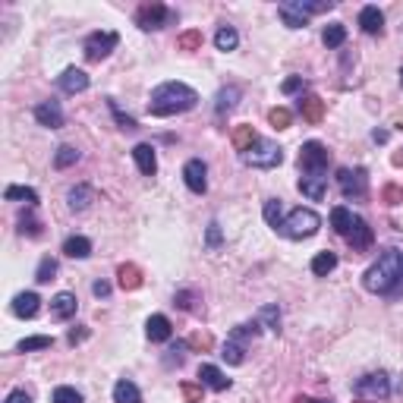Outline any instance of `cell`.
Listing matches in <instances>:
<instances>
[{
    "mask_svg": "<svg viewBox=\"0 0 403 403\" xmlns=\"http://www.w3.org/2000/svg\"><path fill=\"white\" fill-rule=\"evenodd\" d=\"M337 186H341L343 198H366L369 196V173H366V167H341Z\"/></svg>",
    "mask_w": 403,
    "mask_h": 403,
    "instance_id": "cell-6",
    "label": "cell"
},
{
    "mask_svg": "<svg viewBox=\"0 0 403 403\" xmlns=\"http://www.w3.org/2000/svg\"><path fill=\"white\" fill-rule=\"evenodd\" d=\"M400 85H403V69H400Z\"/></svg>",
    "mask_w": 403,
    "mask_h": 403,
    "instance_id": "cell-58",
    "label": "cell"
},
{
    "mask_svg": "<svg viewBox=\"0 0 403 403\" xmlns=\"http://www.w3.org/2000/svg\"><path fill=\"white\" fill-rule=\"evenodd\" d=\"M202 388H205L202 381H198V384L183 381V384H180V394H183V400H186V403H202Z\"/></svg>",
    "mask_w": 403,
    "mask_h": 403,
    "instance_id": "cell-47",
    "label": "cell"
},
{
    "mask_svg": "<svg viewBox=\"0 0 403 403\" xmlns=\"http://www.w3.org/2000/svg\"><path fill=\"white\" fill-rule=\"evenodd\" d=\"M108 108H110V114H114V120H117V126H120V130L123 132H132V130H139V123L136 120H132V117H126L123 110L117 108V101H108Z\"/></svg>",
    "mask_w": 403,
    "mask_h": 403,
    "instance_id": "cell-44",
    "label": "cell"
},
{
    "mask_svg": "<svg viewBox=\"0 0 403 403\" xmlns=\"http://www.w3.org/2000/svg\"><path fill=\"white\" fill-rule=\"evenodd\" d=\"M183 180H186V186H189V192H196V196H205V192H208V167H205V161H202V157H192V161H186Z\"/></svg>",
    "mask_w": 403,
    "mask_h": 403,
    "instance_id": "cell-10",
    "label": "cell"
},
{
    "mask_svg": "<svg viewBox=\"0 0 403 403\" xmlns=\"http://www.w3.org/2000/svg\"><path fill=\"white\" fill-rule=\"evenodd\" d=\"M48 347H54V337L35 334V337H26V341L16 343V353H32V350H48Z\"/></svg>",
    "mask_w": 403,
    "mask_h": 403,
    "instance_id": "cell-35",
    "label": "cell"
},
{
    "mask_svg": "<svg viewBox=\"0 0 403 403\" xmlns=\"http://www.w3.org/2000/svg\"><path fill=\"white\" fill-rule=\"evenodd\" d=\"M51 400H54V403H83V394H79L76 388H67V384H60V388H54Z\"/></svg>",
    "mask_w": 403,
    "mask_h": 403,
    "instance_id": "cell-45",
    "label": "cell"
},
{
    "mask_svg": "<svg viewBox=\"0 0 403 403\" xmlns=\"http://www.w3.org/2000/svg\"><path fill=\"white\" fill-rule=\"evenodd\" d=\"M359 28L366 35H381L384 32V13L378 7H362L359 13Z\"/></svg>",
    "mask_w": 403,
    "mask_h": 403,
    "instance_id": "cell-20",
    "label": "cell"
},
{
    "mask_svg": "<svg viewBox=\"0 0 403 403\" xmlns=\"http://www.w3.org/2000/svg\"><path fill=\"white\" fill-rule=\"evenodd\" d=\"M280 89H284V95H296V92L306 89V79H302V76H290V79H284Z\"/></svg>",
    "mask_w": 403,
    "mask_h": 403,
    "instance_id": "cell-50",
    "label": "cell"
},
{
    "mask_svg": "<svg viewBox=\"0 0 403 403\" xmlns=\"http://www.w3.org/2000/svg\"><path fill=\"white\" fill-rule=\"evenodd\" d=\"M38 309H42V296L32 293V290L13 296V315H16V318H35Z\"/></svg>",
    "mask_w": 403,
    "mask_h": 403,
    "instance_id": "cell-16",
    "label": "cell"
},
{
    "mask_svg": "<svg viewBox=\"0 0 403 403\" xmlns=\"http://www.w3.org/2000/svg\"><path fill=\"white\" fill-rule=\"evenodd\" d=\"M265 221L274 227V230L284 224V208H280V198H268V202H265Z\"/></svg>",
    "mask_w": 403,
    "mask_h": 403,
    "instance_id": "cell-40",
    "label": "cell"
},
{
    "mask_svg": "<svg viewBox=\"0 0 403 403\" xmlns=\"http://www.w3.org/2000/svg\"><path fill=\"white\" fill-rule=\"evenodd\" d=\"M63 255H69V259H89L92 239L89 237H69L67 243H63Z\"/></svg>",
    "mask_w": 403,
    "mask_h": 403,
    "instance_id": "cell-27",
    "label": "cell"
},
{
    "mask_svg": "<svg viewBox=\"0 0 403 403\" xmlns=\"http://www.w3.org/2000/svg\"><path fill=\"white\" fill-rule=\"evenodd\" d=\"M76 309H79V300H76V293H57L54 300H51V318L57 321H69L76 315Z\"/></svg>",
    "mask_w": 403,
    "mask_h": 403,
    "instance_id": "cell-15",
    "label": "cell"
},
{
    "mask_svg": "<svg viewBox=\"0 0 403 403\" xmlns=\"http://www.w3.org/2000/svg\"><path fill=\"white\" fill-rule=\"evenodd\" d=\"M57 259H51V255H44L42 261H38V271H35V280H38V284H51V280L57 277Z\"/></svg>",
    "mask_w": 403,
    "mask_h": 403,
    "instance_id": "cell-37",
    "label": "cell"
},
{
    "mask_svg": "<svg viewBox=\"0 0 403 403\" xmlns=\"http://www.w3.org/2000/svg\"><path fill=\"white\" fill-rule=\"evenodd\" d=\"M321 42H325V48H343V42H347V26L343 22H331L325 28V35H321Z\"/></svg>",
    "mask_w": 403,
    "mask_h": 403,
    "instance_id": "cell-31",
    "label": "cell"
},
{
    "mask_svg": "<svg viewBox=\"0 0 403 403\" xmlns=\"http://www.w3.org/2000/svg\"><path fill=\"white\" fill-rule=\"evenodd\" d=\"M343 239H347V243L356 249V252H362V249H369L372 243H375V233H372V227L366 224V221H362L359 214H356V218H353V227H350V233H347Z\"/></svg>",
    "mask_w": 403,
    "mask_h": 403,
    "instance_id": "cell-12",
    "label": "cell"
},
{
    "mask_svg": "<svg viewBox=\"0 0 403 403\" xmlns=\"http://www.w3.org/2000/svg\"><path fill=\"white\" fill-rule=\"evenodd\" d=\"M318 227H321V218L312 212V208H293L277 230L287 239H306V237H315Z\"/></svg>",
    "mask_w": 403,
    "mask_h": 403,
    "instance_id": "cell-3",
    "label": "cell"
},
{
    "mask_svg": "<svg viewBox=\"0 0 403 403\" xmlns=\"http://www.w3.org/2000/svg\"><path fill=\"white\" fill-rule=\"evenodd\" d=\"M259 325H261V328L280 331V309L274 306V302H268V306H261V312H259Z\"/></svg>",
    "mask_w": 403,
    "mask_h": 403,
    "instance_id": "cell-38",
    "label": "cell"
},
{
    "mask_svg": "<svg viewBox=\"0 0 403 403\" xmlns=\"http://www.w3.org/2000/svg\"><path fill=\"white\" fill-rule=\"evenodd\" d=\"M120 44V35L117 32H92L85 38V57L92 63H101L104 57H110V51Z\"/></svg>",
    "mask_w": 403,
    "mask_h": 403,
    "instance_id": "cell-9",
    "label": "cell"
},
{
    "mask_svg": "<svg viewBox=\"0 0 403 403\" xmlns=\"http://www.w3.org/2000/svg\"><path fill=\"white\" fill-rule=\"evenodd\" d=\"M334 268H337V252H318L312 259V274H315V277H328Z\"/></svg>",
    "mask_w": 403,
    "mask_h": 403,
    "instance_id": "cell-32",
    "label": "cell"
},
{
    "mask_svg": "<svg viewBox=\"0 0 403 403\" xmlns=\"http://www.w3.org/2000/svg\"><path fill=\"white\" fill-rule=\"evenodd\" d=\"M205 246H208V249H218V246H221V224H218V221H212V224H208Z\"/></svg>",
    "mask_w": 403,
    "mask_h": 403,
    "instance_id": "cell-51",
    "label": "cell"
},
{
    "mask_svg": "<svg viewBox=\"0 0 403 403\" xmlns=\"http://www.w3.org/2000/svg\"><path fill=\"white\" fill-rule=\"evenodd\" d=\"M67 202H69V208H73V212H85V208L95 202V189H92L89 183H76L73 189L67 192Z\"/></svg>",
    "mask_w": 403,
    "mask_h": 403,
    "instance_id": "cell-19",
    "label": "cell"
},
{
    "mask_svg": "<svg viewBox=\"0 0 403 403\" xmlns=\"http://www.w3.org/2000/svg\"><path fill=\"white\" fill-rule=\"evenodd\" d=\"M3 403H32V397H28L26 391H10L7 400H3Z\"/></svg>",
    "mask_w": 403,
    "mask_h": 403,
    "instance_id": "cell-55",
    "label": "cell"
},
{
    "mask_svg": "<svg viewBox=\"0 0 403 403\" xmlns=\"http://www.w3.org/2000/svg\"><path fill=\"white\" fill-rule=\"evenodd\" d=\"M293 403H334V400H309V397H296Z\"/></svg>",
    "mask_w": 403,
    "mask_h": 403,
    "instance_id": "cell-57",
    "label": "cell"
},
{
    "mask_svg": "<svg viewBox=\"0 0 403 403\" xmlns=\"http://www.w3.org/2000/svg\"><path fill=\"white\" fill-rule=\"evenodd\" d=\"M268 123H271L274 130H290V123H293V114H290L287 108H271V110H268Z\"/></svg>",
    "mask_w": 403,
    "mask_h": 403,
    "instance_id": "cell-39",
    "label": "cell"
},
{
    "mask_svg": "<svg viewBox=\"0 0 403 403\" xmlns=\"http://www.w3.org/2000/svg\"><path fill=\"white\" fill-rule=\"evenodd\" d=\"M243 164L249 167H259V171H271V167H277L280 161H284V151H280L277 142H268V139H259V142L252 145L249 151H243Z\"/></svg>",
    "mask_w": 403,
    "mask_h": 403,
    "instance_id": "cell-4",
    "label": "cell"
},
{
    "mask_svg": "<svg viewBox=\"0 0 403 403\" xmlns=\"http://www.w3.org/2000/svg\"><path fill=\"white\" fill-rule=\"evenodd\" d=\"M19 233H26V237H42V221L35 218L32 212H26L19 218Z\"/></svg>",
    "mask_w": 403,
    "mask_h": 403,
    "instance_id": "cell-46",
    "label": "cell"
},
{
    "mask_svg": "<svg viewBox=\"0 0 403 403\" xmlns=\"http://www.w3.org/2000/svg\"><path fill=\"white\" fill-rule=\"evenodd\" d=\"M300 114L306 123H321V117H325V101L318 95H306L300 98Z\"/></svg>",
    "mask_w": 403,
    "mask_h": 403,
    "instance_id": "cell-21",
    "label": "cell"
},
{
    "mask_svg": "<svg viewBox=\"0 0 403 403\" xmlns=\"http://www.w3.org/2000/svg\"><path fill=\"white\" fill-rule=\"evenodd\" d=\"M177 48L180 51H202V32H198V28H189V32H183L177 38Z\"/></svg>",
    "mask_w": 403,
    "mask_h": 403,
    "instance_id": "cell-41",
    "label": "cell"
},
{
    "mask_svg": "<svg viewBox=\"0 0 403 403\" xmlns=\"http://www.w3.org/2000/svg\"><path fill=\"white\" fill-rule=\"evenodd\" d=\"M114 403H142V391L130 381V378H120L114 384Z\"/></svg>",
    "mask_w": 403,
    "mask_h": 403,
    "instance_id": "cell-25",
    "label": "cell"
},
{
    "mask_svg": "<svg viewBox=\"0 0 403 403\" xmlns=\"http://www.w3.org/2000/svg\"><path fill=\"white\" fill-rule=\"evenodd\" d=\"M353 218H356V214L350 212V208H343V205L331 208V227H334L341 237H347V233H350V227H353Z\"/></svg>",
    "mask_w": 403,
    "mask_h": 403,
    "instance_id": "cell-28",
    "label": "cell"
},
{
    "mask_svg": "<svg viewBox=\"0 0 403 403\" xmlns=\"http://www.w3.org/2000/svg\"><path fill=\"white\" fill-rule=\"evenodd\" d=\"M237 44H239V35H237V28L233 26H221L218 28V35H214V48L218 51H237Z\"/></svg>",
    "mask_w": 403,
    "mask_h": 403,
    "instance_id": "cell-29",
    "label": "cell"
},
{
    "mask_svg": "<svg viewBox=\"0 0 403 403\" xmlns=\"http://www.w3.org/2000/svg\"><path fill=\"white\" fill-rule=\"evenodd\" d=\"M85 337H89V328H83V325H76V328H73V331H69V334H67V341H69V343H73V347H76V343H83Z\"/></svg>",
    "mask_w": 403,
    "mask_h": 403,
    "instance_id": "cell-53",
    "label": "cell"
},
{
    "mask_svg": "<svg viewBox=\"0 0 403 403\" xmlns=\"http://www.w3.org/2000/svg\"><path fill=\"white\" fill-rule=\"evenodd\" d=\"M145 334H148L151 343H167L173 334L171 318H167V315H151V318L145 321Z\"/></svg>",
    "mask_w": 403,
    "mask_h": 403,
    "instance_id": "cell-17",
    "label": "cell"
},
{
    "mask_svg": "<svg viewBox=\"0 0 403 403\" xmlns=\"http://www.w3.org/2000/svg\"><path fill=\"white\" fill-rule=\"evenodd\" d=\"M79 157H83V155H79L76 145H60V148L54 151V167H57V171H67V167H73Z\"/></svg>",
    "mask_w": 403,
    "mask_h": 403,
    "instance_id": "cell-33",
    "label": "cell"
},
{
    "mask_svg": "<svg viewBox=\"0 0 403 403\" xmlns=\"http://www.w3.org/2000/svg\"><path fill=\"white\" fill-rule=\"evenodd\" d=\"M117 284H120L123 290H139V287H142V271H139V265L126 261V265L117 268Z\"/></svg>",
    "mask_w": 403,
    "mask_h": 403,
    "instance_id": "cell-23",
    "label": "cell"
},
{
    "mask_svg": "<svg viewBox=\"0 0 403 403\" xmlns=\"http://www.w3.org/2000/svg\"><path fill=\"white\" fill-rule=\"evenodd\" d=\"M198 381L205 384V388H212V391L230 388V378H224V372H221L218 366H202V369H198Z\"/></svg>",
    "mask_w": 403,
    "mask_h": 403,
    "instance_id": "cell-22",
    "label": "cell"
},
{
    "mask_svg": "<svg viewBox=\"0 0 403 403\" xmlns=\"http://www.w3.org/2000/svg\"><path fill=\"white\" fill-rule=\"evenodd\" d=\"M7 202H28V205H38V192L32 189V186H7Z\"/></svg>",
    "mask_w": 403,
    "mask_h": 403,
    "instance_id": "cell-34",
    "label": "cell"
},
{
    "mask_svg": "<svg viewBox=\"0 0 403 403\" xmlns=\"http://www.w3.org/2000/svg\"><path fill=\"white\" fill-rule=\"evenodd\" d=\"M196 302H198V293H196V290H180V293L173 296V306H180L183 312H189V309L196 306Z\"/></svg>",
    "mask_w": 403,
    "mask_h": 403,
    "instance_id": "cell-49",
    "label": "cell"
},
{
    "mask_svg": "<svg viewBox=\"0 0 403 403\" xmlns=\"http://www.w3.org/2000/svg\"><path fill=\"white\" fill-rule=\"evenodd\" d=\"M372 139H375V142H388V132H384V130H375V132H372Z\"/></svg>",
    "mask_w": 403,
    "mask_h": 403,
    "instance_id": "cell-56",
    "label": "cell"
},
{
    "mask_svg": "<svg viewBox=\"0 0 403 403\" xmlns=\"http://www.w3.org/2000/svg\"><path fill=\"white\" fill-rule=\"evenodd\" d=\"M57 85H60L67 95H79V92L89 89V73L79 67H67L60 76H57Z\"/></svg>",
    "mask_w": 403,
    "mask_h": 403,
    "instance_id": "cell-11",
    "label": "cell"
},
{
    "mask_svg": "<svg viewBox=\"0 0 403 403\" xmlns=\"http://www.w3.org/2000/svg\"><path fill=\"white\" fill-rule=\"evenodd\" d=\"M255 142H259V136H255L252 126H237V130H233V148H237L239 155H243V151H249Z\"/></svg>",
    "mask_w": 403,
    "mask_h": 403,
    "instance_id": "cell-30",
    "label": "cell"
},
{
    "mask_svg": "<svg viewBox=\"0 0 403 403\" xmlns=\"http://www.w3.org/2000/svg\"><path fill=\"white\" fill-rule=\"evenodd\" d=\"M92 293H95L98 300H108V296H110V284H108V280H95V284H92Z\"/></svg>",
    "mask_w": 403,
    "mask_h": 403,
    "instance_id": "cell-54",
    "label": "cell"
},
{
    "mask_svg": "<svg viewBox=\"0 0 403 403\" xmlns=\"http://www.w3.org/2000/svg\"><path fill=\"white\" fill-rule=\"evenodd\" d=\"M284 7H290L293 13H300V16H306V19H309V16H315V13H325V10H331L334 3H331V0H321V3H312V0H287Z\"/></svg>",
    "mask_w": 403,
    "mask_h": 403,
    "instance_id": "cell-26",
    "label": "cell"
},
{
    "mask_svg": "<svg viewBox=\"0 0 403 403\" xmlns=\"http://www.w3.org/2000/svg\"><path fill=\"white\" fill-rule=\"evenodd\" d=\"M183 350H189V347H186V341H177V343H173V347L167 350V353H171V356H167V366H173V362L180 366V362H183Z\"/></svg>",
    "mask_w": 403,
    "mask_h": 403,
    "instance_id": "cell-52",
    "label": "cell"
},
{
    "mask_svg": "<svg viewBox=\"0 0 403 403\" xmlns=\"http://www.w3.org/2000/svg\"><path fill=\"white\" fill-rule=\"evenodd\" d=\"M196 104H198L196 89H189L186 83H164L151 92L148 114L151 117H177V114L192 110Z\"/></svg>",
    "mask_w": 403,
    "mask_h": 403,
    "instance_id": "cell-2",
    "label": "cell"
},
{
    "mask_svg": "<svg viewBox=\"0 0 403 403\" xmlns=\"http://www.w3.org/2000/svg\"><path fill=\"white\" fill-rule=\"evenodd\" d=\"M173 22H177V13H173L171 7H164V3H157V0L142 3V7L136 10V26L145 28V32H157V28L173 26Z\"/></svg>",
    "mask_w": 403,
    "mask_h": 403,
    "instance_id": "cell-5",
    "label": "cell"
},
{
    "mask_svg": "<svg viewBox=\"0 0 403 403\" xmlns=\"http://www.w3.org/2000/svg\"><path fill=\"white\" fill-rule=\"evenodd\" d=\"M359 403H366V400H359Z\"/></svg>",
    "mask_w": 403,
    "mask_h": 403,
    "instance_id": "cell-59",
    "label": "cell"
},
{
    "mask_svg": "<svg viewBox=\"0 0 403 403\" xmlns=\"http://www.w3.org/2000/svg\"><path fill=\"white\" fill-rule=\"evenodd\" d=\"M221 356H224L230 366H243V362H246V343H237V341H230V337H227L224 353H221Z\"/></svg>",
    "mask_w": 403,
    "mask_h": 403,
    "instance_id": "cell-36",
    "label": "cell"
},
{
    "mask_svg": "<svg viewBox=\"0 0 403 403\" xmlns=\"http://www.w3.org/2000/svg\"><path fill=\"white\" fill-rule=\"evenodd\" d=\"M132 161H136V167H139L142 177H155L157 173V155L148 142H139L136 148H132Z\"/></svg>",
    "mask_w": 403,
    "mask_h": 403,
    "instance_id": "cell-14",
    "label": "cell"
},
{
    "mask_svg": "<svg viewBox=\"0 0 403 403\" xmlns=\"http://www.w3.org/2000/svg\"><path fill=\"white\" fill-rule=\"evenodd\" d=\"M277 13H280V19H284V26H287V28H306V26H309V19H306V16L293 13V10H290V7H284V3H280V7H277Z\"/></svg>",
    "mask_w": 403,
    "mask_h": 403,
    "instance_id": "cell-43",
    "label": "cell"
},
{
    "mask_svg": "<svg viewBox=\"0 0 403 403\" xmlns=\"http://www.w3.org/2000/svg\"><path fill=\"white\" fill-rule=\"evenodd\" d=\"M362 287L384 300H400L403 296V252L400 249H384L375 265L366 268Z\"/></svg>",
    "mask_w": 403,
    "mask_h": 403,
    "instance_id": "cell-1",
    "label": "cell"
},
{
    "mask_svg": "<svg viewBox=\"0 0 403 403\" xmlns=\"http://www.w3.org/2000/svg\"><path fill=\"white\" fill-rule=\"evenodd\" d=\"M186 347L196 350V353H208V350L214 347V337H212V334H205V331H196V334H189Z\"/></svg>",
    "mask_w": 403,
    "mask_h": 403,
    "instance_id": "cell-42",
    "label": "cell"
},
{
    "mask_svg": "<svg viewBox=\"0 0 403 403\" xmlns=\"http://www.w3.org/2000/svg\"><path fill=\"white\" fill-rule=\"evenodd\" d=\"M381 202L384 205H403V189L397 183H388L381 189Z\"/></svg>",
    "mask_w": 403,
    "mask_h": 403,
    "instance_id": "cell-48",
    "label": "cell"
},
{
    "mask_svg": "<svg viewBox=\"0 0 403 403\" xmlns=\"http://www.w3.org/2000/svg\"><path fill=\"white\" fill-rule=\"evenodd\" d=\"M35 120L42 126H48V130H60L63 126V108H60V101H42L38 108H35Z\"/></svg>",
    "mask_w": 403,
    "mask_h": 403,
    "instance_id": "cell-13",
    "label": "cell"
},
{
    "mask_svg": "<svg viewBox=\"0 0 403 403\" xmlns=\"http://www.w3.org/2000/svg\"><path fill=\"white\" fill-rule=\"evenodd\" d=\"M237 101H239V85H224V89L218 92V98H214V114L218 117L230 114V110L237 108Z\"/></svg>",
    "mask_w": 403,
    "mask_h": 403,
    "instance_id": "cell-24",
    "label": "cell"
},
{
    "mask_svg": "<svg viewBox=\"0 0 403 403\" xmlns=\"http://www.w3.org/2000/svg\"><path fill=\"white\" fill-rule=\"evenodd\" d=\"M353 394L359 400H388L391 397V378L384 372H369L353 384Z\"/></svg>",
    "mask_w": 403,
    "mask_h": 403,
    "instance_id": "cell-7",
    "label": "cell"
},
{
    "mask_svg": "<svg viewBox=\"0 0 403 403\" xmlns=\"http://www.w3.org/2000/svg\"><path fill=\"white\" fill-rule=\"evenodd\" d=\"M331 164V151L321 142H306L300 148V167L306 173H325Z\"/></svg>",
    "mask_w": 403,
    "mask_h": 403,
    "instance_id": "cell-8",
    "label": "cell"
},
{
    "mask_svg": "<svg viewBox=\"0 0 403 403\" xmlns=\"http://www.w3.org/2000/svg\"><path fill=\"white\" fill-rule=\"evenodd\" d=\"M325 189H328V177H325V173H309V177L300 180V192L309 202H321V198H325Z\"/></svg>",
    "mask_w": 403,
    "mask_h": 403,
    "instance_id": "cell-18",
    "label": "cell"
}]
</instances>
